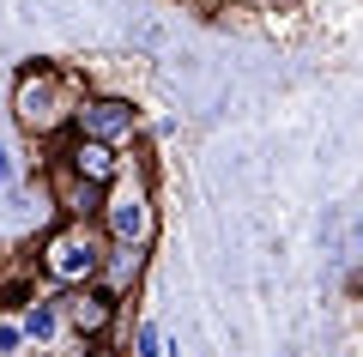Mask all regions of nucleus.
Returning <instances> with one entry per match:
<instances>
[{
	"instance_id": "6",
	"label": "nucleus",
	"mask_w": 363,
	"mask_h": 357,
	"mask_svg": "<svg viewBox=\"0 0 363 357\" xmlns=\"http://www.w3.org/2000/svg\"><path fill=\"white\" fill-rule=\"evenodd\" d=\"M61 309H67V327H79L85 339H97L116 321V297L104 285H73V291H61Z\"/></svg>"
},
{
	"instance_id": "4",
	"label": "nucleus",
	"mask_w": 363,
	"mask_h": 357,
	"mask_svg": "<svg viewBox=\"0 0 363 357\" xmlns=\"http://www.w3.org/2000/svg\"><path fill=\"white\" fill-rule=\"evenodd\" d=\"M133 128H140V115H133L128 97H85L73 115V133L104 140V145H133Z\"/></svg>"
},
{
	"instance_id": "11",
	"label": "nucleus",
	"mask_w": 363,
	"mask_h": 357,
	"mask_svg": "<svg viewBox=\"0 0 363 357\" xmlns=\"http://www.w3.org/2000/svg\"><path fill=\"white\" fill-rule=\"evenodd\" d=\"M6 182H13V145L0 140V188H6Z\"/></svg>"
},
{
	"instance_id": "8",
	"label": "nucleus",
	"mask_w": 363,
	"mask_h": 357,
	"mask_svg": "<svg viewBox=\"0 0 363 357\" xmlns=\"http://www.w3.org/2000/svg\"><path fill=\"white\" fill-rule=\"evenodd\" d=\"M49 188H55V206H61L67 218H97V212H104V194H109V188H97V182L73 176V170H67V164H55Z\"/></svg>"
},
{
	"instance_id": "10",
	"label": "nucleus",
	"mask_w": 363,
	"mask_h": 357,
	"mask_svg": "<svg viewBox=\"0 0 363 357\" xmlns=\"http://www.w3.org/2000/svg\"><path fill=\"white\" fill-rule=\"evenodd\" d=\"M133 357H164V333H157L152 321H140V327H133Z\"/></svg>"
},
{
	"instance_id": "3",
	"label": "nucleus",
	"mask_w": 363,
	"mask_h": 357,
	"mask_svg": "<svg viewBox=\"0 0 363 357\" xmlns=\"http://www.w3.org/2000/svg\"><path fill=\"white\" fill-rule=\"evenodd\" d=\"M97 224H104L109 243H128V248H145V243H152L157 212H152V188H145L140 170H121V182H109Z\"/></svg>"
},
{
	"instance_id": "1",
	"label": "nucleus",
	"mask_w": 363,
	"mask_h": 357,
	"mask_svg": "<svg viewBox=\"0 0 363 357\" xmlns=\"http://www.w3.org/2000/svg\"><path fill=\"white\" fill-rule=\"evenodd\" d=\"M79 79L61 73V67H25L13 85V115H18V128H30L43 140V133H61L73 128V115H79Z\"/></svg>"
},
{
	"instance_id": "12",
	"label": "nucleus",
	"mask_w": 363,
	"mask_h": 357,
	"mask_svg": "<svg viewBox=\"0 0 363 357\" xmlns=\"http://www.w3.org/2000/svg\"><path fill=\"white\" fill-rule=\"evenodd\" d=\"M351 255L363 260V212H357V230H351Z\"/></svg>"
},
{
	"instance_id": "9",
	"label": "nucleus",
	"mask_w": 363,
	"mask_h": 357,
	"mask_svg": "<svg viewBox=\"0 0 363 357\" xmlns=\"http://www.w3.org/2000/svg\"><path fill=\"white\" fill-rule=\"evenodd\" d=\"M30 339H25V321H18V309H0V357H25Z\"/></svg>"
},
{
	"instance_id": "5",
	"label": "nucleus",
	"mask_w": 363,
	"mask_h": 357,
	"mask_svg": "<svg viewBox=\"0 0 363 357\" xmlns=\"http://www.w3.org/2000/svg\"><path fill=\"white\" fill-rule=\"evenodd\" d=\"M61 164L73 170V176L97 182V188H109V182H121L128 158H121V145H104V140H85V133H73V145L61 152Z\"/></svg>"
},
{
	"instance_id": "2",
	"label": "nucleus",
	"mask_w": 363,
	"mask_h": 357,
	"mask_svg": "<svg viewBox=\"0 0 363 357\" xmlns=\"http://www.w3.org/2000/svg\"><path fill=\"white\" fill-rule=\"evenodd\" d=\"M104 255H109L104 224H97V218H67L49 243H43V273H49L61 291H73V285H97Z\"/></svg>"
},
{
	"instance_id": "7",
	"label": "nucleus",
	"mask_w": 363,
	"mask_h": 357,
	"mask_svg": "<svg viewBox=\"0 0 363 357\" xmlns=\"http://www.w3.org/2000/svg\"><path fill=\"white\" fill-rule=\"evenodd\" d=\"M18 321H25L30 351H61V333H67L61 297H25V303H18Z\"/></svg>"
}]
</instances>
